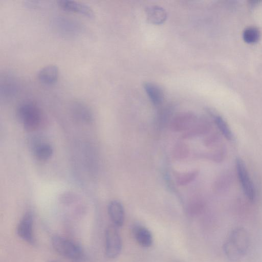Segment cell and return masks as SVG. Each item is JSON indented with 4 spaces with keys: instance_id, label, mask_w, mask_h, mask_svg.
<instances>
[{
    "instance_id": "obj_19",
    "label": "cell",
    "mask_w": 262,
    "mask_h": 262,
    "mask_svg": "<svg viewBox=\"0 0 262 262\" xmlns=\"http://www.w3.org/2000/svg\"><path fill=\"white\" fill-rule=\"evenodd\" d=\"M189 154L188 146L183 142H178L174 146L172 149L173 157L177 160L186 158Z\"/></svg>"
},
{
    "instance_id": "obj_8",
    "label": "cell",
    "mask_w": 262,
    "mask_h": 262,
    "mask_svg": "<svg viewBox=\"0 0 262 262\" xmlns=\"http://www.w3.org/2000/svg\"><path fill=\"white\" fill-rule=\"evenodd\" d=\"M196 118L191 114H183L175 117L170 123V129L174 132H185L196 122Z\"/></svg>"
},
{
    "instance_id": "obj_2",
    "label": "cell",
    "mask_w": 262,
    "mask_h": 262,
    "mask_svg": "<svg viewBox=\"0 0 262 262\" xmlns=\"http://www.w3.org/2000/svg\"><path fill=\"white\" fill-rule=\"evenodd\" d=\"M51 243L54 249L62 256L72 261H79L83 256L81 248L76 243L59 235L53 236Z\"/></svg>"
},
{
    "instance_id": "obj_18",
    "label": "cell",
    "mask_w": 262,
    "mask_h": 262,
    "mask_svg": "<svg viewBox=\"0 0 262 262\" xmlns=\"http://www.w3.org/2000/svg\"><path fill=\"white\" fill-rule=\"evenodd\" d=\"M199 171L193 170L188 172L177 174L176 182L179 186H185L192 182L198 176Z\"/></svg>"
},
{
    "instance_id": "obj_7",
    "label": "cell",
    "mask_w": 262,
    "mask_h": 262,
    "mask_svg": "<svg viewBox=\"0 0 262 262\" xmlns=\"http://www.w3.org/2000/svg\"><path fill=\"white\" fill-rule=\"evenodd\" d=\"M58 3L59 7L66 11L82 14L89 18L95 16L92 8L82 3L71 0H60Z\"/></svg>"
},
{
    "instance_id": "obj_1",
    "label": "cell",
    "mask_w": 262,
    "mask_h": 262,
    "mask_svg": "<svg viewBox=\"0 0 262 262\" xmlns=\"http://www.w3.org/2000/svg\"><path fill=\"white\" fill-rule=\"evenodd\" d=\"M249 245V237L246 230L242 227L234 229L229 234L223 250L227 259L237 261L246 253Z\"/></svg>"
},
{
    "instance_id": "obj_22",
    "label": "cell",
    "mask_w": 262,
    "mask_h": 262,
    "mask_svg": "<svg viewBox=\"0 0 262 262\" xmlns=\"http://www.w3.org/2000/svg\"><path fill=\"white\" fill-rule=\"evenodd\" d=\"M220 140V136L216 132L210 133L204 140L205 146L209 147L216 144Z\"/></svg>"
},
{
    "instance_id": "obj_20",
    "label": "cell",
    "mask_w": 262,
    "mask_h": 262,
    "mask_svg": "<svg viewBox=\"0 0 262 262\" xmlns=\"http://www.w3.org/2000/svg\"><path fill=\"white\" fill-rule=\"evenodd\" d=\"M225 155L226 150L220 147L213 151L203 153L202 157L215 162H221L224 159Z\"/></svg>"
},
{
    "instance_id": "obj_12",
    "label": "cell",
    "mask_w": 262,
    "mask_h": 262,
    "mask_svg": "<svg viewBox=\"0 0 262 262\" xmlns=\"http://www.w3.org/2000/svg\"><path fill=\"white\" fill-rule=\"evenodd\" d=\"M135 239L141 246L144 248L150 247L153 243V236L151 232L145 227L136 225L133 229Z\"/></svg>"
},
{
    "instance_id": "obj_15",
    "label": "cell",
    "mask_w": 262,
    "mask_h": 262,
    "mask_svg": "<svg viewBox=\"0 0 262 262\" xmlns=\"http://www.w3.org/2000/svg\"><path fill=\"white\" fill-rule=\"evenodd\" d=\"M146 15L149 22L156 25L162 24L167 17L165 10L159 6L148 7L146 10Z\"/></svg>"
},
{
    "instance_id": "obj_23",
    "label": "cell",
    "mask_w": 262,
    "mask_h": 262,
    "mask_svg": "<svg viewBox=\"0 0 262 262\" xmlns=\"http://www.w3.org/2000/svg\"><path fill=\"white\" fill-rule=\"evenodd\" d=\"M204 203L200 200H195L190 203L188 206V211L190 213L197 214L203 209Z\"/></svg>"
},
{
    "instance_id": "obj_13",
    "label": "cell",
    "mask_w": 262,
    "mask_h": 262,
    "mask_svg": "<svg viewBox=\"0 0 262 262\" xmlns=\"http://www.w3.org/2000/svg\"><path fill=\"white\" fill-rule=\"evenodd\" d=\"M143 86L149 99L155 105H159L163 102L164 93L159 86L151 82H145Z\"/></svg>"
},
{
    "instance_id": "obj_6",
    "label": "cell",
    "mask_w": 262,
    "mask_h": 262,
    "mask_svg": "<svg viewBox=\"0 0 262 262\" xmlns=\"http://www.w3.org/2000/svg\"><path fill=\"white\" fill-rule=\"evenodd\" d=\"M33 216L31 212L24 214L18 224L16 232L17 235L23 240L31 245L35 244L33 234Z\"/></svg>"
},
{
    "instance_id": "obj_21",
    "label": "cell",
    "mask_w": 262,
    "mask_h": 262,
    "mask_svg": "<svg viewBox=\"0 0 262 262\" xmlns=\"http://www.w3.org/2000/svg\"><path fill=\"white\" fill-rule=\"evenodd\" d=\"M74 112L78 116L82 118L85 120H90L92 117V115L89 109L82 103H76L73 105Z\"/></svg>"
},
{
    "instance_id": "obj_9",
    "label": "cell",
    "mask_w": 262,
    "mask_h": 262,
    "mask_svg": "<svg viewBox=\"0 0 262 262\" xmlns=\"http://www.w3.org/2000/svg\"><path fill=\"white\" fill-rule=\"evenodd\" d=\"M108 215L113 225L121 227L124 222V210L122 204L117 200L111 201L107 206Z\"/></svg>"
},
{
    "instance_id": "obj_17",
    "label": "cell",
    "mask_w": 262,
    "mask_h": 262,
    "mask_svg": "<svg viewBox=\"0 0 262 262\" xmlns=\"http://www.w3.org/2000/svg\"><path fill=\"white\" fill-rule=\"evenodd\" d=\"M243 39L248 44L257 43L260 39L261 33L260 30L255 27L246 28L243 32Z\"/></svg>"
},
{
    "instance_id": "obj_14",
    "label": "cell",
    "mask_w": 262,
    "mask_h": 262,
    "mask_svg": "<svg viewBox=\"0 0 262 262\" xmlns=\"http://www.w3.org/2000/svg\"><path fill=\"white\" fill-rule=\"evenodd\" d=\"M209 112L221 133L228 140H232L233 135L227 122L221 115H219L215 112L210 110Z\"/></svg>"
},
{
    "instance_id": "obj_5",
    "label": "cell",
    "mask_w": 262,
    "mask_h": 262,
    "mask_svg": "<svg viewBox=\"0 0 262 262\" xmlns=\"http://www.w3.org/2000/svg\"><path fill=\"white\" fill-rule=\"evenodd\" d=\"M237 174L243 192L247 198L253 201L255 199V189L243 160L237 158L235 160Z\"/></svg>"
},
{
    "instance_id": "obj_10",
    "label": "cell",
    "mask_w": 262,
    "mask_h": 262,
    "mask_svg": "<svg viewBox=\"0 0 262 262\" xmlns=\"http://www.w3.org/2000/svg\"><path fill=\"white\" fill-rule=\"evenodd\" d=\"M212 126L211 123L205 120L196 121L188 130L182 134V138L188 139L198 136L208 134L210 133Z\"/></svg>"
},
{
    "instance_id": "obj_4",
    "label": "cell",
    "mask_w": 262,
    "mask_h": 262,
    "mask_svg": "<svg viewBox=\"0 0 262 262\" xmlns=\"http://www.w3.org/2000/svg\"><path fill=\"white\" fill-rule=\"evenodd\" d=\"M122 240L118 227L108 226L105 231V254L110 259L117 257L122 250Z\"/></svg>"
},
{
    "instance_id": "obj_11",
    "label": "cell",
    "mask_w": 262,
    "mask_h": 262,
    "mask_svg": "<svg viewBox=\"0 0 262 262\" xmlns=\"http://www.w3.org/2000/svg\"><path fill=\"white\" fill-rule=\"evenodd\" d=\"M59 69L54 64H50L41 69L37 74L39 80L47 85L55 83L58 78Z\"/></svg>"
},
{
    "instance_id": "obj_16",
    "label": "cell",
    "mask_w": 262,
    "mask_h": 262,
    "mask_svg": "<svg viewBox=\"0 0 262 262\" xmlns=\"http://www.w3.org/2000/svg\"><path fill=\"white\" fill-rule=\"evenodd\" d=\"M33 153L37 159L45 161L51 157L53 154V148L49 144L41 143L34 147Z\"/></svg>"
},
{
    "instance_id": "obj_3",
    "label": "cell",
    "mask_w": 262,
    "mask_h": 262,
    "mask_svg": "<svg viewBox=\"0 0 262 262\" xmlns=\"http://www.w3.org/2000/svg\"><path fill=\"white\" fill-rule=\"evenodd\" d=\"M16 115L24 128L28 130L35 129L40 121L39 109L35 104L31 102L20 104L17 107Z\"/></svg>"
},
{
    "instance_id": "obj_24",
    "label": "cell",
    "mask_w": 262,
    "mask_h": 262,
    "mask_svg": "<svg viewBox=\"0 0 262 262\" xmlns=\"http://www.w3.org/2000/svg\"><path fill=\"white\" fill-rule=\"evenodd\" d=\"M49 262H57V261H53V260H52V261H49Z\"/></svg>"
}]
</instances>
